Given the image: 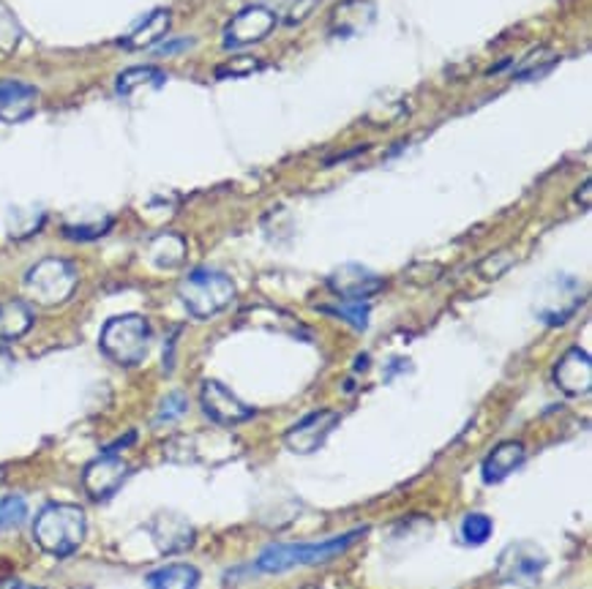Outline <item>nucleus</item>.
<instances>
[{"label":"nucleus","mask_w":592,"mask_h":589,"mask_svg":"<svg viewBox=\"0 0 592 589\" xmlns=\"http://www.w3.org/2000/svg\"><path fill=\"white\" fill-rule=\"evenodd\" d=\"M364 535L366 527H355L352 533L336 535V538L328 540H314V543H274L268 549H263V554L254 562V567L260 573H285L292 571V567L323 565V562H330L339 554H344Z\"/></svg>","instance_id":"1"},{"label":"nucleus","mask_w":592,"mask_h":589,"mask_svg":"<svg viewBox=\"0 0 592 589\" xmlns=\"http://www.w3.org/2000/svg\"><path fill=\"white\" fill-rule=\"evenodd\" d=\"M88 535V518L72 502H50L34 522V540L41 551L52 556H72Z\"/></svg>","instance_id":"2"},{"label":"nucleus","mask_w":592,"mask_h":589,"mask_svg":"<svg viewBox=\"0 0 592 589\" xmlns=\"http://www.w3.org/2000/svg\"><path fill=\"white\" fill-rule=\"evenodd\" d=\"M178 298L191 317L207 320L227 309L235 300V284L227 273L213 268H197L180 281Z\"/></svg>","instance_id":"3"},{"label":"nucleus","mask_w":592,"mask_h":589,"mask_svg":"<svg viewBox=\"0 0 592 589\" xmlns=\"http://www.w3.org/2000/svg\"><path fill=\"white\" fill-rule=\"evenodd\" d=\"M151 322L140 315L112 317L101 331V349L121 366H140L151 349Z\"/></svg>","instance_id":"4"},{"label":"nucleus","mask_w":592,"mask_h":589,"mask_svg":"<svg viewBox=\"0 0 592 589\" xmlns=\"http://www.w3.org/2000/svg\"><path fill=\"white\" fill-rule=\"evenodd\" d=\"M77 281V268L68 259L47 257L25 273V292L34 304L52 309V306H61L72 298Z\"/></svg>","instance_id":"5"},{"label":"nucleus","mask_w":592,"mask_h":589,"mask_svg":"<svg viewBox=\"0 0 592 589\" xmlns=\"http://www.w3.org/2000/svg\"><path fill=\"white\" fill-rule=\"evenodd\" d=\"M546 562L549 560L541 546L519 540V543H511L500 554L497 576L500 581L514 584V587H536L541 581L543 571H546Z\"/></svg>","instance_id":"6"},{"label":"nucleus","mask_w":592,"mask_h":589,"mask_svg":"<svg viewBox=\"0 0 592 589\" xmlns=\"http://www.w3.org/2000/svg\"><path fill=\"white\" fill-rule=\"evenodd\" d=\"M131 466L129 461H124L115 450H106L104 456L90 461L83 472V486L88 491V497L93 502H104L115 495L117 488L124 486V481L129 477Z\"/></svg>","instance_id":"7"},{"label":"nucleus","mask_w":592,"mask_h":589,"mask_svg":"<svg viewBox=\"0 0 592 589\" xmlns=\"http://www.w3.org/2000/svg\"><path fill=\"white\" fill-rule=\"evenodd\" d=\"M276 12L268 7H247L235 14L224 28V47L227 50H241V47L257 44L265 36L274 34L276 28Z\"/></svg>","instance_id":"8"},{"label":"nucleus","mask_w":592,"mask_h":589,"mask_svg":"<svg viewBox=\"0 0 592 589\" xmlns=\"http://www.w3.org/2000/svg\"><path fill=\"white\" fill-rule=\"evenodd\" d=\"M200 405L205 410V415L213 423H218V426H238V423H247L254 418V407L238 399L229 387H224L216 380L202 382Z\"/></svg>","instance_id":"9"},{"label":"nucleus","mask_w":592,"mask_h":589,"mask_svg":"<svg viewBox=\"0 0 592 589\" xmlns=\"http://www.w3.org/2000/svg\"><path fill=\"white\" fill-rule=\"evenodd\" d=\"M341 423V415L336 410H317L312 415L301 418L290 432L285 434V445L287 450L298 456H308L314 450H319L328 439V434L333 432L336 426Z\"/></svg>","instance_id":"10"},{"label":"nucleus","mask_w":592,"mask_h":589,"mask_svg":"<svg viewBox=\"0 0 592 589\" xmlns=\"http://www.w3.org/2000/svg\"><path fill=\"white\" fill-rule=\"evenodd\" d=\"M377 7L375 0H339L330 12L328 30L336 39H352L375 25Z\"/></svg>","instance_id":"11"},{"label":"nucleus","mask_w":592,"mask_h":589,"mask_svg":"<svg viewBox=\"0 0 592 589\" xmlns=\"http://www.w3.org/2000/svg\"><path fill=\"white\" fill-rule=\"evenodd\" d=\"M386 281L371 273L364 265H341L339 270L328 276V286L341 300H366L382 290Z\"/></svg>","instance_id":"12"},{"label":"nucleus","mask_w":592,"mask_h":589,"mask_svg":"<svg viewBox=\"0 0 592 589\" xmlns=\"http://www.w3.org/2000/svg\"><path fill=\"white\" fill-rule=\"evenodd\" d=\"M554 382L565 396H587L592 387V360L581 347H570L554 366Z\"/></svg>","instance_id":"13"},{"label":"nucleus","mask_w":592,"mask_h":589,"mask_svg":"<svg viewBox=\"0 0 592 589\" xmlns=\"http://www.w3.org/2000/svg\"><path fill=\"white\" fill-rule=\"evenodd\" d=\"M39 104V90L20 79H0V120L23 124Z\"/></svg>","instance_id":"14"},{"label":"nucleus","mask_w":592,"mask_h":589,"mask_svg":"<svg viewBox=\"0 0 592 589\" xmlns=\"http://www.w3.org/2000/svg\"><path fill=\"white\" fill-rule=\"evenodd\" d=\"M549 290H554V295L549 300L541 298L536 311L546 325H563L581 304L579 284L574 279H554V284H549Z\"/></svg>","instance_id":"15"},{"label":"nucleus","mask_w":592,"mask_h":589,"mask_svg":"<svg viewBox=\"0 0 592 589\" xmlns=\"http://www.w3.org/2000/svg\"><path fill=\"white\" fill-rule=\"evenodd\" d=\"M525 459H527L525 445H521L519 439H505V443H500L497 448L483 459L481 466L483 483H487V486H497L505 477L514 475V472L525 464Z\"/></svg>","instance_id":"16"},{"label":"nucleus","mask_w":592,"mask_h":589,"mask_svg":"<svg viewBox=\"0 0 592 589\" xmlns=\"http://www.w3.org/2000/svg\"><path fill=\"white\" fill-rule=\"evenodd\" d=\"M169 23H173L169 9H156L148 17H142L129 34L121 36V47H126V50H148V47L159 44L167 36Z\"/></svg>","instance_id":"17"},{"label":"nucleus","mask_w":592,"mask_h":589,"mask_svg":"<svg viewBox=\"0 0 592 589\" xmlns=\"http://www.w3.org/2000/svg\"><path fill=\"white\" fill-rule=\"evenodd\" d=\"M36 315L28 300H3L0 304V344H12L34 328Z\"/></svg>","instance_id":"18"},{"label":"nucleus","mask_w":592,"mask_h":589,"mask_svg":"<svg viewBox=\"0 0 592 589\" xmlns=\"http://www.w3.org/2000/svg\"><path fill=\"white\" fill-rule=\"evenodd\" d=\"M200 587V571L186 562L164 565L148 576V589H197Z\"/></svg>","instance_id":"19"},{"label":"nucleus","mask_w":592,"mask_h":589,"mask_svg":"<svg viewBox=\"0 0 592 589\" xmlns=\"http://www.w3.org/2000/svg\"><path fill=\"white\" fill-rule=\"evenodd\" d=\"M167 82V74L156 66H135L126 68L121 77H117V93L121 95H135L140 90H156Z\"/></svg>","instance_id":"20"},{"label":"nucleus","mask_w":592,"mask_h":589,"mask_svg":"<svg viewBox=\"0 0 592 589\" xmlns=\"http://www.w3.org/2000/svg\"><path fill=\"white\" fill-rule=\"evenodd\" d=\"M186 259V241L175 232H164L151 243V263L156 268H178Z\"/></svg>","instance_id":"21"},{"label":"nucleus","mask_w":592,"mask_h":589,"mask_svg":"<svg viewBox=\"0 0 592 589\" xmlns=\"http://www.w3.org/2000/svg\"><path fill=\"white\" fill-rule=\"evenodd\" d=\"M494 535V522L487 513H467L462 518V538L467 546H483Z\"/></svg>","instance_id":"22"},{"label":"nucleus","mask_w":592,"mask_h":589,"mask_svg":"<svg viewBox=\"0 0 592 589\" xmlns=\"http://www.w3.org/2000/svg\"><path fill=\"white\" fill-rule=\"evenodd\" d=\"M323 311L341 317V320L350 322L355 331H366V328H369V304H366V300H341V304L336 306H323Z\"/></svg>","instance_id":"23"},{"label":"nucleus","mask_w":592,"mask_h":589,"mask_svg":"<svg viewBox=\"0 0 592 589\" xmlns=\"http://www.w3.org/2000/svg\"><path fill=\"white\" fill-rule=\"evenodd\" d=\"M265 63L260 57H249V55H238L229 57L224 66L216 68L218 79H241V77H252V74L263 72Z\"/></svg>","instance_id":"24"},{"label":"nucleus","mask_w":592,"mask_h":589,"mask_svg":"<svg viewBox=\"0 0 592 589\" xmlns=\"http://www.w3.org/2000/svg\"><path fill=\"white\" fill-rule=\"evenodd\" d=\"M557 63V55H552L549 50H536L532 55H527L525 61L516 66V77L519 79H527V77H541L543 72H549V68Z\"/></svg>","instance_id":"25"},{"label":"nucleus","mask_w":592,"mask_h":589,"mask_svg":"<svg viewBox=\"0 0 592 589\" xmlns=\"http://www.w3.org/2000/svg\"><path fill=\"white\" fill-rule=\"evenodd\" d=\"M23 39V28L7 7H0V52H12Z\"/></svg>","instance_id":"26"},{"label":"nucleus","mask_w":592,"mask_h":589,"mask_svg":"<svg viewBox=\"0 0 592 589\" xmlns=\"http://www.w3.org/2000/svg\"><path fill=\"white\" fill-rule=\"evenodd\" d=\"M25 516H28V505H25V500L20 495H9L3 497V502H0V527L7 524V527H20V524L25 522Z\"/></svg>","instance_id":"27"},{"label":"nucleus","mask_w":592,"mask_h":589,"mask_svg":"<svg viewBox=\"0 0 592 589\" xmlns=\"http://www.w3.org/2000/svg\"><path fill=\"white\" fill-rule=\"evenodd\" d=\"M186 410H189V399H186L184 393H169V396H164L162 405H159L156 423L180 421L186 415Z\"/></svg>","instance_id":"28"},{"label":"nucleus","mask_w":592,"mask_h":589,"mask_svg":"<svg viewBox=\"0 0 592 589\" xmlns=\"http://www.w3.org/2000/svg\"><path fill=\"white\" fill-rule=\"evenodd\" d=\"M110 227H112V221H104V225H99V227H83V225L66 227L63 232H66V238H74V241H93V238L104 235Z\"/></svg>","instance_id":"29"},{"label":"nucleus","mask_w":592,"mask_h":589,"mask_svg":"<svg viewBox=\"0 0 592 589\" xmlns=\"http://www.w3.org/2000/svg\"><path fill=\"white\" fill-rule=\"evenodd\" d=\"M186 47H191V41H178V44H164V47H156L159 55H167V52H175V50H186Z\"/></svg>","instance_id":"30"},{"label":"nucleus","mask_w":592,"mask_h":589,"mask_svg":"<svg viewBox=\"0 0 592 589\" xmlns=\"http://www.w3.org/2000/svg\"><path fill=\"white\" fill-rule=\"evenodd\" d=\"M0 589H39V587H28V584L17 581V578H9V581H0Z\"/></svg>","instance_id":"31"},{"label":"nucleus","mask_w":592,"mask_h":589,"mask_svg":"<svg viewBox=\"0 0 592 589\" xmlns=\"http://www.w3.org/2000/svg\"><path fill=\"white\" fill-rule=\"evenodd\" d=\"M579 196V194H576ZM581 208H590V180H584V183H581Z\"/></svg>","instance_id":"32"},{"label":"nucleus","mask_w":592,"mask_h":589,"mask_svg":"<svg viewBox=\"0 0 592 589\" xmlns=\"http://www.w3.org/2000/svg\"><path fill=\"white\" fill-rule=\"evenodd\" d=\"M270 3H274L276 9H287V12H290L292 7H298V3H301V0H270Z\"/></svg>","instance_id":"33"}]
</instances>
